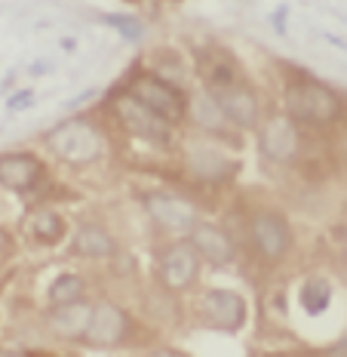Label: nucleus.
Instances as JSON below:
<instances>
[{"label":"nucleus","instance_id":"obj_1","mask_svg":"<svg viewBox=\"0 0 347 357\" xmlns=\"http://www.w3.org/2000/svg\"><path fill=\"white\" fill-rule=\"evenodd\" d=\"M47 145L58 160L71 163V167H90L105 154L102 130L92 121H83V117L62 121L53 132H47Z\"/></svg>","mask_w":347,"mask_h":357},{"label":"nucleus","instance_id":"obj_2","mask_svg":"<svg viewBox=\"0 0 347 357\" xmlns=\"http://www.w3.org/2000/svg\"><path fill=\"white\" fill-rule=\"evenodd\" d=\"M286 111L295 123H332L341 114V99L316 80H295L286 86Z\"/></svg>","mask_w":347,"mask_h":357},{"label":"nucleus","instance_id":"obj_3","mask_svg":"<svg viewBox=\"0 0 347 357\" xmlns=\"http://www.w3.org/2000/svg\"><path fill=\"white\" fill-rule=\"evenodd\" d=\"M129 96L136 102H142L145 108H151L157 117H163L166 123H179L188 114L191 99L184 96L181 86L169 84L160 74H138L129 84Z\"/></svg>","mask_w":347,"mask_h":357},{"label":"nucleus","instance_id":"obj_4","mask_svg":"<svg viewBox=\"0 0 347 357\" xmlns=\"http://www.w3.org/2000/svg\"><path fill=\"white\" fill-rule=\"evenodd\" d=\"M145 210L154 219V225H160L163 231H188L200 222V213L188 197L172 195V191H151L145 195Z\"/></svg>","mask_w":347,"mask_h":357},{"label":"nucleus","instance_id":"obj_5","mask_svg":"<svg viewBox=\"0 0 347 357\" xmlns=\"http://www.w3.org/2000/svg\"><path fill=\"white\" fill-rule=\"evenodd\" d=\"M114 108H117V117H120L123 130L132 132L136 139H142V142L166 145V142H169V136H172V130H169L172 123H166L163 117H157L151 108H145L142 102L132 99L129 93H127V96H120Z\"/></svg>","mask_w":347,"mask_h":357},{"label":"nucleus","instance_id":"obj_6","mask_svg":"<svg viewBox=\"0 0 347 357\" xmlns=\"http://www.w3.org/2000/svg\"><path fill=\"white\" fill-rule=\"evenodd\" d=\"M197 271H200V252L194 250L191 241L169 243L163 250V256H160V280H163L169 289H175V293L194 287Z\"/></svg>","mask_w":347,"mask_h":357},{"label":"nucleus","instance_id":"obj_7","mask_svg":"<svg viewBox=\"0 0 347 357\" xmlns=\"http://www.w3.org/2000/svg\"><path fill=\"white\" fill-rule=\"evenodd\" d=\"M252 243H255V250L261 252V259L280 262L292 247L289 222H286L280 213H271V210L255 213L252 215Z\"/></svg>","mask_w":347,"mask_h":357},{"label":"nucleus","instance_id":"obj_8","mask_svg":"<svg viewBox=\"0 0 347 357\" xmlns=\"http://www.w3.org/2000/svg\"><path fill=\"white\" fill-rule=\"evenodd\" d=\"M129 326L132 321L120 305L99 302V305H92V321H90V330H86L83 342H90L95 348H114L129 336Z\"/></svg>","mask_w":347,"mask_h":357},{"label":"nucleus","instance_id":"obj_9","mask_svg":"<svg viewBox=\"0 0 347 357\" xmlns=\"http://www.w3.org/2000/svg\"><path fill=\"white\" fill-rule=\"evenodd\" d=\"M258 145H261V154H264L268 160H274V163H289L295 154H298V145H301V139H298V123H295L289 114L271 117V121L264 123Z\"/></svg>","mask_w":347,"mask_h":357},{"label":"nucleus","instance_id":"obj_10","mask_svg":"<svg viewBox=\"0 0 347 357\" xmlns=\"http://www.w3.org/2000/svg\"><path fill=\"white\" fill-rule=\"evenodd\" d=\"M212 96H216L221 114L227 117L231 126H237V130H252L258 123V99L243 80H237V84H231L225 89H216Z\"/></svg>","mask_w":347,"mask_h":357},{"label":"nucleus","instance_id":"obj_11","mask_svg":"<svg viewBox=\"0 0 347 357\" xmlns=\"http://www.w3.org/2000/svg\"><path fill=\"white\" fill-rule=\"evenodd\" d=\"M43 178V163L28 151H10L0 154V188L25 195Z\"/></svg>","mask_w":347,"mask_h":357},{"label":"nucleus","instance_id":"obj_12","mask_svg":"<svg viewBox=\"0 0 347 357\" xmlns=\"http://www.w3.org/2000/svg\"><path fill=\"white\" fill-rule=\"evenodd\" d=\"M203 317L209 321L216 330H240L246 321V302L240 299L231 289H209L203 296Z\"/></svg>","mask_w":347,"mask_h":357},{"label":"nucleus","instance_id":"obj_13","mask_svg":"<svg viewBox=\"0 0 347 357\" xmlns=\"http://www.w3.org/2000/svg\"><path fill=\"white\" fill-rule=\"evenodd\" d=\"M188 241L194 243V250L200 252L203 262H209L216 268L234 262V241H231V234H227L225 228L212 225V222H197V225L191 228Z\"/></svg>","mask_w":347,"mask_h":357},{"label":"nucleus","instance_id":"obj_14","mask_svg":"<svg viewBox=\"0 0 347 357\" xmlns=\"http://www.w3.org/2000/svg\"><path fill=\"white\" fill-rule=\"evenodd\" d=\"M92 321V305L77 299L71 305H56L49 311V330L62 339H83Z\"/></svg>","mask_w":347,"mask_h":357},{"label":"nucleus","instance_id":"obj_15","mask_svg":"<svg viewBox=\"0 0 347 357\" xmlns=\"http://www.w3.org/2000/svg\"><path fill=\"white\" fill-rule=\"evenodd\" d=\"M188 163L197 176L206 178V182H221V178H227L234 173V163L227 160L218 148H212L206 142L188 145Z\"/></svg>","mask_w":347,"mask_h":357},{"label":"nucleus","instance_id":"obj_16","mask_svg":"<svg viewBox=\"0 0 347 357\" xmlns=\"http://www.w3.org/2000/svg\"><path fill=\"white\" fill-rule=\"evenodd\" d=\"M114 250H117V243H114V237L108 234V228L83 222V225H77V231H74V252H77V256L108 259V256H114Z\"/></svg>","mask_w":347,"mask_h":357},{"label":"nucleus","instance_id":"obj_17","mask_svg":"<svg viewBox=\"0 0 347 357\" xmlns=\"http://www.w3.org/2000/svg\"><path fill=\"white\" fill-rule=\"evenodd\" d=\"M25 231L34 237L37 243H43V247H56L58 241L65 237V219L53 210H34L31 215L25 219Z\"/></svg>","mask_w":347,"mask_h":357},{"label":"nucleus","instance_id":"obj_18","mask_svg":"<svg viewBox=\"0 0 347 357\" xmlns=\"http://www.w3.org/2000/svg\"><path fill=\"white\" fill-rule=\"evenodd\" d=\"M188 111L194 114V123L200 126V130L212 132V136H221V132H225V126H231V123H227V117L221 114L216 96H212L209 89H203L200 96H194V99H191V105H188Z\"/></svg>","mask_w":347,"mask_h":357},{"label":"nucleus","instance_id":"obj_19","mask_svg":"<svg viewBox=\"0 0 347 357\" xmlns=\"http://www.w3.org/2000/svg\"><path fill=\"white\" fill-rule=\"evenodd\" d=\"M203 77H206V89H209V93H216V89H225V86L243 80L240 71H237V65L227 59V53L203 56Z\"/></svg>","mask_w":347,"mask_h":357},{"label":"nucleus","instance_id":"obj_20","mask_svg":"<svg viewBox=\"0 0 347 357\" xmlns=\"http://www.w3.org/2000/svg\"><path fill=\"white\" fill-rule=\"evenodd\" d=\"M329 299H332V289L323 278L305 280V287H301V308H305L307 314H323Z\"/></svg>","mask_w":347,"mask_h":357},{"label":"nucleus","instance_id":"obj_21","mask_svg":"<svg viewBox=\"0 0 347 357\" xmlns=\"http://www.w3.org/2000/svg\"><path fill=\"white\" fill-rule=\"evenodd\" d=\"M80 296H83V280L77 278V274H62V278L53 280V287H49V302L56 305H71L77 302Z\"/></svg>","mask_w":347,"mask_h":357},{"label":"nucleus","instance_id":"obj_22","mask_svg":"<svg viewBox=\"0 0 347 357\" xmlns=\"http://www.w3.org/2000/svg\"><path fill=\"white\" fill-rule=\"evenodd\" d=\"M102 22L111 28H117V34L120 37H127V40H142V34H145V25L138 22L136 16H114V13H108V16H102Z\"/></svg>","mask_w":347,"mask_h":357},{"label":"nucleus","instance_id":"obj_23","mask_svg":"<svg viewBox=\"0 0 347 357\" xmlns=\"http://www.w3.org/2000/svg\"><path fill=\"white\" fill-rule=\"evenodd\" d=\"M31 99H34L31 89H22V93H16V96L10 99V111H22V108H28V105H31Z\"/></svg>","mask_w":347,"mask_h":357},{"label":"nucleus","instance_id":"obj_24","mask_svg":"<svg viewBox=\"0 0 347 357\" xmlns=\"http://www.w3.org/2000/svg\"><path fill=\"white\" fill-rule=\"evenodd\" d=\"M13 252V237L3 231V228H0V259H6Z\"/></svg>","mask_w":347,"mask_h":357},{"label":"nucleus","instance_id":"obj_25","mask_svg":"<svg viewBox=\"0 0 347 357\" xmlns=\"http://www.w3.org/2000/svg\"><path fill=\"white\" fill-rule=\"evenodd\" d=\"M147 357H188V354L172 351V348H163V351H154V354H147Z\"/></svg>","mask_w":347,"mask_h":357},{"label":"nucleus","instance_id":"obj_26","mask_svg":"<svg viewBox=\"0 0 347 357\" xmlns=\"http://www.w3.org/2000/svg\"><path fill=\"white\" fill-rule=\"evenodd\" d=\"M0 357H19V354H0Z\"/></svg>","mask_w":347,"mask_h":357}]
</instances>
